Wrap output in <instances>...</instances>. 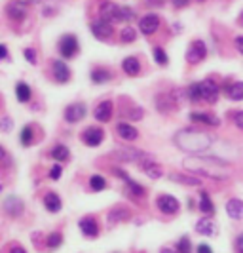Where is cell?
I'll return each mask as SVG.
<instances>
[{
	"label": "cell",
	"mask_w": 243,
	"mask_h": 253,
	"mask_svg": "<svg viewBox=\"0 0 243 253\" xmlns=\"http://www.w3.org/2000/svg\"><path fill=\"white\" fill-rule=\"evenodd\" d=\"M53 76H55V80L57 82H69V78H70V71H69V67L65 61H59V59H55L53 61Z\"/></svg>",
	"instance_id": "d6986e66"
},
{
	"label": "cell",
	"mask_w": 243,
	"mask_h": 253,
	"mask_svg": "<svg viewBox=\"0 0 243 253\" xmlns=\"http://www.w3.org/2000/svg\"><path fill=\"white\" fill-rule=\"evenodd\" d=\"M122 69H124V73L129 76H137L141 73V63H139V59L137 57H126L124 59V63H122Z\"/></svg>",
	"instance_id": "484cf974"
},
{
	"label": "cell",
	"mask_w": 243,
	"mask_h": 253,
	"mask_svg": "<svg viewBox=\"0 0 243 253\" xmlns=\"http://www.w3.org/2000/svg\"><path fill=\"white\" fill-rule=\"evenodd\" d=\"M236 48H238V51H240V53H243V37L236 38Z\"/></svg>",
	"instance_id": "f907efd6"
},
{
	"label": "cell",
	"mask_w": 243,
	"mask_h": 253,
	"mask_svg": "<svg viewBox=\"0 0 243 253\" xmlns=\"http://www.w3.org/2000/svg\"><path fill=\"white\" fill-rule=\"evenodd\" d=\"M46 244H48V250H57L63 244V234L61 232H51L50 236H48V240H46Z\"/></svg>",
	"instance_id": "836d02e7"
},
{
	"label": "cell",
	"mask_w": 243,
	"mask_h": 253,
	"mask_svg": "<svg viewBox=\"0 0 243 253\" xmlns=\"http://www.w3.org/2000/svg\"><path fill=\"white\" fill-rule=\"evenodd\" d=\"M80 50V46H78V38L74 35H65L61 37L59 40V51H61V55L67 57V59H70V57H74Z\"/></svg>",
	"instance_id": "52a82bcc"
},
{
	"label": "cell",
	"mask_w": 243,
	"mask_h": 253,
	"mask_svg": "<svg viewBox=\"0 0 243 253\" xmlns=\"http://www.w3.org/2000/svg\"><path fill=\"white\" fill-rule=\"evenodd\" d=\"M182 166L188 173H194L198 177L215 179V181H224L230 177V166L211 156H188L184 158Z\"/></svg>",
	"instance_id": "6da1fadb"
},
{
	"label": "cell",
	"mask_w": 243,
	"mask_h": 253,
	"mask_svg": "<svg viewBox=\"0 0 243 253\" xmlns=\"http://www.w3.org/2000/svg\"><path fill=\"white\" fill-rule=\"evenodd\" d=\"M4 210H6L10 215L17 217L19 213H23V202H21L17 196H10V198L4 202Z\"/></svg>",
	"instance_id": "d4e9b609"
},
{
	"label": "cell",
	"mask_w": 243,
	"mask_h": 253,
	"mask_svg": "<svg viewBox=\"0 0 243 253\" xmlns=\"http://www.w3.org/2000/svg\"><path fill=\"white\" fill-rule=\"evenodd\" d=\"M114 173L120 179H124V181H126V187H128V189L133 192V196H137V198H139V196H142V194H144V189H142V187L139 185V183H137V181H133V179L129 177L126 171H122V169H116Z\"/></svg>",
	"instance_id": "ac0fdd59"
},
{
	"label": "cell",
	"mask_w": 243,
	"mask_h": 253,
	"mask_svg": "<svg viewBox=\"0 0 243 253\" xmlns=\"http://www.w3.org/2000/svg\"><path fill=\"white\" fill-rule=\"evenodd\" d=\"M226 95L234 101H243V82H234L226 88Z\"/></svg>",
	"instance_id": "83f0119b"
},
{
	"label": "cell",
	"mask_w": 243,
	"mask_h": 253,
	"mask_svg": "<svg viewBox=\"0 0 243 253\" xmlns=\"http://www.w3.org/2000/svg\"><path fill=\"white\" fill-rule=\"evenodd\" d=\"M51 158L53 160H57V162H65V160H69V156H70V152L69 149L65 147V145H55L53 149H51Z\"/></svg>",
	"instance_id": "4dcf8cb0"
},
{
	"label": "cell",
	"mask_w": 243,
	"mask_h": 253,
	"mask_svg": "<svg viewBox=\"0 0 243 253\" xmlns=\"http://www.w3.org/2000/svg\"><path fill=\"white\" fill-rule=\"evenodd\" d=\"M135 17V12L131 10V8H128V6H122V19L124 21H129V19H133Z\"/></svg>",
	"instance_id": "7bdbcfd3"
},
{
	"label": "cell",
	"mask_w": 243,
	"mask_h": 253,
	"mask_svg": "<svg viewBox=\"0 0 243 253\" xmlns=\"http://www.w3.org/2000/svg\"><path fill=\"white\" fill-rule=\"evenodd\" d=\"M10 253H27L23 248H19V246H15V248H12V252Z\"/></svg>",
	"instance_id": "db71d44e"
},
{
	"label": "cell",
	"mask_w": 243,
	"mask_h": 253,
	"mask_svg": "<svg viewBox=\"0 0 243 253\" xmlns=\"http://www.w3.org/2000/svg\"><path fill=\"white\" fill-rule=\"evenodd\" d=\"M0 190H2V187H0Z\"/></svg>",
	"instance_id": "680465c9"
},
{
	"label": "cell",
	"mask_w": 243,
	"mask_h": 253,
	"mask_svg": "<svg viewBox=\"0 0 243 253\" xmlns=\"http://www.w3.org/2000/svg\"><path fill=\"white\" fill-rule=\"evenodd\" d=\"M12 127H13V122L10 118H2V120H0V129H2V131H10Z\"/></svg>",
	"instance_id": "ee69618b"
},
{
	"label": "cell",
	"mask_w": 243,
	"mask_h": 253,
	"mask_svg": "<svg viewBox=\"0 0 243 253\" xmlns=\"http://www.w3.org/2000/svg\"><path fill=\"white\" fill-rule=\"evenodd\" d=\"M23 53H25V57L29 59V63H31V65L36 63V53H35V50H33V48H27Z\"/></svg>",
	"instance_id": "f6af8a7d"
},
{
	"label": "cell",
	"mask_w": 243,
	"mask_h": 253,
	"mask_svg": "<svg viewBox=\"0 0 243 253\" xmlns=\"http://www.w3.org/2000/svg\"><path fill=\"white\" fill-rule=\"evenodd\" d=\"M137 38V33H135V29H131V27H126V29H122V33H120V40L122 42H133Z\"/></svg>",
	"instance_id": "8d00e7d4"
},
{
	"label": "cell",
	"mask_w": 243,
	"mask_h": 253,
	"mask_svg": "<svg viewBox=\"0 0 243 253\" xmlns=\"http://www.w3.org/2000/svg\"><path fill=\"white\" fill-rule=\"evenodd\" d=\"M158 208H160V211H164L167 215H173V213H177L180 210V204L179 200L175 198V196H171V194H162V196H158Z\"/></svg>",
	"instance_id": "9c48e42d"
},
{
	"label": "cell",
	"mask_w": 243,
	"mask_h": 253,
	"mask_svg": "<svg viewBox=\"0 0 243 253\" xmlns=\"http://www.w3.org/2000/svg\"><path fill=\"white\" fill-rule=\"evenodd\" d=\"M6 158V151H4V147L0 145V160H4Z\"/></svg>",
	"instance_id": "11a10c76"
},
{
	"label": "cell",
	"mask_w": 243,
	"mask_h": 253,
	"mask_svg": "<svg viewBox=\"0 0 243 253\" xmlns=\"http://www.w3.org/2000/svg\"><path fill=\"white\" fill-rule=\"evenodd\" d=\"M205 55H207V46H205L202 40H194L192 44H190V48L186 51V59H188V63H200V61H204Z\"/></svg>",
	"instance_id": "ba28073f"
},
{
	"label": "cell",
	"mask_w": 243,
	"mask_h": 253,
	"mask_svg": "<svg viewBox=\"0 0 243 253\" xmlns=\"http://www.w3.org/2000/svg\"><path fill=\"white\" fill-rule=\"evenodd\" d=\"M236 252L238 253H243V232L236 238Z\"/></svg>",
	"instance_id": "7dc6e473"
},
{
	"label": "cell",
	"mask_w": 243,
	"mask_h": 253,
	"mask_svg": "<svg viewBox=\"0 0 243 253\" xmlns=\"http://www.w3.org/2000/svg\"><path fill=\"white\" fill-rule=\"evenodd\" d=\"M158 27H160V17L154 15V13L144 15V17H141V21H139V31H141L142 35H146V37L154 35L158 31Z\"/></svg>",
	"instance_id": "8fae6325"
},
{
	"label": "cell",
	"mask_w": 243,
	"mask_h": 253,
	"mask_svg": "<svg viewBox=\"0 0 243 253\" xmlns=\"http://www.w3.org/2000/svg\"><path fill=\"white\" fill-rule=\"evenodd\" d=\"M50 177L51 179H59V177H61V166L55 164L53 168H51V169H50Z\"/></svg>",
	"instance_id": "bcb514c9"
},
{
	"label": "cell",
	"mask_w": 243,
	"mask_h": 253,
	"mask_svg": "<svg viewBox=\"0 0 243 253\" xmlns=\"http://www.w3.org/2000/svg\"><path fill=\"white\" fill-rule=\"evenodd\" d=\"M90 29L91 33H93V37L99 38V40H108V38L112 37V23L103 19V17H97L95 21H91Z\"/></svg>",
	"instance_id": "8992f818"
},
{
	"label": "cell",
	"mask_w": 243,
	"mask_h": 253,
	"mask_svg": "<svg viewBox=\"0 0 243 253\" xmlns=\"http://www.w3.org/2000/svg\"><path fill=\"white\" fill-rule=\"evenodd\" d=\"M175 143L184 152H205L213 145V135L202 129H180L175 133Z\"/></svg>",
	"instance_id": "7a4b0ae2"
},
{
	"label": "cell",
	"mask_w": 243,
	"mask_h": 253,
	"mask_svg": "<svg viewBox=\"0 0 243 253\" xmlns=\"http://www.w3.org/2000/svg\"><path fill=\"white\" fill-rule=\"evenodd\" d=\"M112 156L116 160H122V162H137V164L146 160V158H150L146 152L137 151V149H118V151L112 152Z\"/></svg>",
	"instance_id": "5b68a950"
},
{
	"label": "cell",
	"mask_w": 243,
	"mask_h": 253,
	"mask_svg": "<svg viewBox=\"0 0 243 253\" xmlns=\"http://www.w3.org/2000/svg\"><path fill=\"white\" fill-rule=\"evenodd\" d=\"M160 253H177V250H171V248H164Z\"/></svg>",
	"instance_id": "9f6ffc18"
},
{
	"label": "cell",
	"mask_w": 243,
	"mask_h": 253,
	"mask_svg": "<svg viewBox=\"0 0 243 253\" xmlns=\"http://www.w3.org/2000/svg\"><path fill=\"white\" fill-rule=\"evenodd\" d=\"M17 2H21V4H25V6H31V4H36L38 0H17Z\"/></svg>",
	"instance_id": "f5cc1de1"
},
{
	"label": "cell",
	"mask_w": 243,
	"mask_h": 253,
	"mask_svg": "<svg viewBox=\"0 0 243 253\" xmlns=\"http://www.w3.org/2000/svg\"><path fill=\"white\" fill-rule=\"evenodd\" d=\"M122 118H129V120H141L142 118V111L139 107H126L122 109Z\"/></svg>",
	"instance_id": "d6a6232c"
},
{
	"label": "cell",
	"mask_w": 243,
	"mask_h": 253,
	"mask_svg": "<svg viewBox=\"0 0 243 253\" xmlns=\"http://www.w3.org/2000/svg\"><path fill=\"white\" fill-rule=\"evenodd\" d=\"M232 120H234V124H236V126H238L243 131V111L232 113Z\"/></svg>",
	"instance_id": "b9f144b4"
},
{
	"label": "cell",
	"mask_w": 243,
	"mask_h": 253,
	"mask_svg": "<svg viewBox=\"0 0 243 253\" xmlns=\"http://www.w3.org/2000/svg\"><path fill=\"white\" fill-rule=\"evenodd\" d=\"M33 137H35V133H33V127L31 126H25L23 129H21V137H19V141H21V145H31L33 143Z\"/></svg>",
	"instance_id": "d590c367"
},
{
	"label": "cell",
	"mask_w": 243,
	"mask_h": 253,
	"mask_svg": "<svg viewBox=\"0 0 243 253\" xmlns=\"http://www.w3.org/2000/svg\"><path fill=\"white\" fill-rule=\"evenodd\" d=\"M200 2H202V0H200Z\"/></svg>",
	"instance_id": "91938a15"
},
{
	"label": "cell",
	"mask_w": 243,
	"mask_h": 253,
	"mask_svg": "<svg viewBox=\"0 0 243 253\" xmlns=\"http://www.w3.org/2000/svg\"><path fill=\"white\" fill-rule=\"evenodd\" d=\"M226 213L230 219H236V221H240L243 219V202L242 200H238V198H232L226 202Z\"/></svg>",
	"instance_id": "44dd1931"
},
{
	"label": "cell",
	"mask_w": 243,
	"mask_h": 253,
	"mask_svg": "<svg viewBox=\"0 0 243 253\" xmlns=\"http://www.w3.org/2000/svg\"><path fill=\"white\" fill-rule=\"evenodd\" d=\"M200 211L205 213V217H211L213 213H215L213 200H211V196H209L207 192H202V196H200Z\"/></svg>",
	"instance_id": "4316f807"
},
{
	"label": "cell",
	"mask_w": 243,
	"mask_h": 253,
	"mask_svg": "<svg viewBox=\"0 0 243 253\" xmlns=\"http://www.w3.org/2000/svg\"><path fill=\"white\" fill-rule=\"evenodd\" d=\"M169 179H171V181H177V183H180V185H192V187H196V185L202 183L200 177H188V175H184V173H171Z\"/></svg>",
	"instance_id": "1f68e13d"
},
{
	"label": "cell",
	"mask_w": 243,
	"mask_h": 253,
	"mask_svg": "<svg viewBox=\"0 0 243 253\" xmlns=\"http://www.w3.org/2000/svg\"><path fill=\"white\" fill-rule=\"evenodd\" d=\"M171 2H173V6H175V8H184L190 0H171Z\"/></svg>",
	"instance_id": "681fc988"
},
{
	"label": "cell",
	"mask_w": 243,
	"mask_h": 253,
	"mask_svg": "<svg viewBox=\"0 0 243 253\" xmlns=\"http://www.w3.org/2000/svg\"><path fill=\"white\" fill-rule=\"evenodd\" d=\"M99 17L110 21V23L124 21V19H122V6H116L114 2L104 0V2H101V6H99Z\"/></svg>",
	"instance_id": "277c9868"
},
{
	"label": "cell",
	"mask_w": 243,
	"mask_h": 253,
	"mask_svg": "<svg viewBox=\"0 0 243 253\" xmlns=\"http://www.w3.org/2000/svg\"><path fill=\"white\" fill-rule=\"evenodd\" d=\"M78 225H80L82 234H84V236H88V238H95V236L99 234V225H97L95 217H82Z\"/></svg>",
	"instance_id": "4fadbf2b"
},
{
	"label": "cell",
	"mask_w": 243,
	"mask_h": 253,
	"mask_svg": "<svg viewBox=\"0 0 243 253\" xmlns=\"http://www.w3.org/2000/svg\"><path fill=\"white\" fill-rule=\"evenodd\" d=\"M6 57H8V48L0 44V59H6Z\"/></svg>",
	"instance_id": "816d5d0a"
},
{
	"label": "cell",
	"mask_w": 243,
	"mask_h": 253,
	"mask_svg": "<svg viewBox=\"0 0 243 253\" xmlns=\"http://www.w3.org/2000/svg\"><path fill=\"white\" fill-rule=\"evenodd\" d=\"M186 97L194 103L202 101V99H200V86H198V82H196V84H190V86L186 88Z\"/></svg>",
	"instance_id": "74e56055"
},
{
	"label": "cell",
	"mask_w": 243,
	"mask_h": 253,
	"mask_svg": "<svg viewBox=\"0 0 243 253\" xmlns=\"http://www.w3.org/2000/svg\"><path fill=\"white\" fill-rule=\"evenodd\" d=\"M139 166H141V169L148 175L150 179H158L162 177V168L154 162L152 158H146V160H142V162H139Z\"/></svg>",
	"instance_id": "7402d4cb"
},
{
	"label": "cell",
	"mask_w": 243,
	"mask_h": 253,
	"mask_svg": "<svg viewBox=\"0 0 243 253\" xmlns=\"http://www.w3.org/2000/svg\"><path fill=\"white\" fill-rule=\"evenodd\" d=\"M177 253H192V246H190V238L182 236L177 244Z\"/></svg>",
	"instance_id": "ab89813d"
},
{
	"label": "cell",
	"mask_w": 243,
	"mask_h": 253,
	"mask_svg": "<svg viewBox=\"0 0 243 253\" xmlns=\"http://www.w3.org/2000/svg\"><path fill=\"white\" fill-rule=\"evenodd\" d=\"M103 139H104V131H103L101 127L91 126L82 133V141H84L88 147H99L103 143Z\"/></svg>",
	"instance_id": "30bf717a"
},
{
	"label": "cell",
	"mask_w": 243,
	"mask_h": 253,
	"mask_svg": "<svg viewBox=\"0 0 243 253\" xmlns=\"http://www.w3.org/2000/svg\"><path fill=\"white\" fill-rule=\"evenodd\" d=\"M90 187L93 190H104L106 189V179L103 177V175H93L90 179Z\"/></svg>",
	"instance_id": "e575fe53"
},
{
	"label": "cell",
	"mask_w": 243,
	"mask_h": 253,
	"mask_svg": "<svg viewBox=\"0 0 243 253\" xmlns=\"http://www.w3.org/2000/svg\"><path fill=\"white\" fill-rule=\"evenodd\" d=\"M112 78V73L108 71V69H95L93 73H91V82H95V84H104V82H108Z\"/></svg>",
	"instance_id": "f1b7e54d"
},
{
	"label": "cell",
	"mask_w": 243,
	"mask_h": 253,
	"mask_svg": "<svg viewBox=\"0 0 243 253\" xmlns=\"http://www.w3.org/2000/svg\"><path fill=\"white\" fill-rule=\"evenodd\" d=\"M112 101H103L97 105V109H95V120L97 122H108L110 118H112Z\"/></svg>",
	"instance_id": "e0dca14e"
},
{
	"label": "cell",
	"mask_w": 243,
	"mask_h": 253,
	"mask_svg": "<svg viewBox=\"0 0 243 253\" xmlns=\"http://www.w3.org/2000/svg\"><path fill=\"white\" fill-rule=\"evenodd\" d=\"M242 23H243V12H242Z\"/></svg>",
	"instance_id": "6f0895ef"
},
{
	"label": "cell",
	"mask_w": 243,
	"mask_h": 253,
	"mask_svg": "<svg viewBox=\"0 0 243 253\" xmlns=\"http://www.w3.org/2000/svg\"><path fill=\"white\" fill-rule=\"evenodd\" d=\"M190 120H192V122H198V124H204V126H209V127L220 126V120H218L215 114H209V113H192L190 114Z\"/></svg>",
	"instance_id": "5bb4252c"
},
{
	"label": "cell",
	"mask_w": 243,
	"mask_h": 253,
	"mask_svg": "<svg viewBox=\"0 0 243 253\" xmlns=\"http://www.w3.org/2000/svg\"><path fill=\"white\" fill-rule=\"evenodd\" d=\"M6 13H8V17H12V19H15V21L25 19L27 6L25 4H21V2H17V0H12V2L6 6Z\"/></svg>",
	"instance_id": "9a60e30c"
},
{
	"label": "cell",
	"mask_w": 243,
	"mask_h": 253,
	"mask_svg": "<svg viewBox=\"0 0 243 253\" xmlns=\"http://www.w3.org/2000/svg\"><path fill=\"white\" fill-rule=\"evenodd\" d=\"M196 232L202 234V236H213L217 232V225L213 223L211 217H204V219H200L196 223Z\"/></svg>",
	"instance_id": "2e32d148"
},
{
	"label": "cell",
	"mask_w": 243,
	"mask_h": 253,
	"mask_svg": "<svg viewBox=\"0 0 243 253\" xmlns=\"http://www.w3.org/2000/svg\"><path fill=\"white\" fill-rule=\"evenodd\" d=\"M44 206H46V210L51 211V213H57L59 210H61V198L55 194V192H46L44 194Z\"/></svg>",
	"instance_id": "cb8c5ba5"
},
{
	"label": "cell",
	"mask_w": 243,
	"mask_h": 253,
	"mask_svg": "<svg viewBox=\"0 0 243 253\" xmlns=\"http://www.w3.org/2000/svg\"><path fill=\"white\" fill-rule=\"evenodd\" d=\"M198 86H200V99H202V101L211 103V105L217 103L220 88H218V84L213 78H207L204 82H198Z\"/></svg>",
	"instance_id": "3957f363"
},
{
	"label": "cell",
	"mask_w": 243,
	"mask_h": 253,
	"mask_svg": "<svg viewBox=\"0 0 243 253\" xmlns=\"http://www.w3.org/2000/svg\"><path fill=\"white\" fill-rule=\"evenodd\" d=\"M154 59H156V63L164 65V67L169 63V57H167V53L162 48H154Z\"/></svg>",
	"instance_id": "60d3db41"
},
{
	"label": "cell",
	"mask_w": 243,
	"mask_h": 253,
	"mask_svg": "<svg viewBox=\"0 0 243 253\" xmlns=\"http://www.w3.org/2000/svg\"><path fill=\"white\" fill-rule=\"evenodd\" d=\"M86 116V105H82V103H74V105H69L67 109H65V120L67 122H80L82 118Z\"/></svg>",
	"instance_id": "7c38bea8"
},
{
	"label": "cell",
	"mask_w": 243,
	"mask_h": 253,
	"mask_svg": "<svg viewBox=\"0 0 243 253\" xmlns=\"http://www.w3.org/2000/svg\"><path fill=\"white\" fill-rule=\"evenodd\" d=\"M175 105H177V103H175V99H173L171 95L162 93V95L156 97V109H158L160 113H169V111H173Z\"/></svg>",
	"instance_id": "603a6c76"
},
{
	"label": "cell",
	"mask_w": 243,
	"mask_h": 253,
	"mask_svg": "<svg viewBox=\"0 0 243 253\" xmlns=\"http://www.w3.org/2000/svg\"><path fill=\"white\" fill-rule=\"evenodd\" d=\"M15 95H17V101L27 103L31 99V86L25 84V82H17V86H15Z\"/></svg>",
	"instance_id": "f546056e"
},
{
	"label": "cell",
	"mask_w": 243,
	"mask_h": 253,
	"mask_svg": "<svg viewBox=\"0 0 243 253\" xmlns=\"http://www.w3.org/2000/svg\"><path fill=\"white\" fill-rule=\"evenodd\" d=\"M122 219H128V211H126L124 208L112 210V213H110V217H108L110 223H118V221H122Z\"/></svg>",
	"instance_id": "f35d334b"
},
{
	"label": "cell",
	"mask_w": 243,
	"mask_h": 253,
	"mask_svg": "<svg viewBox=\"0 0 243 253\" xmlns=\"http://www.w3.org/2000/svg\"><path fill=\"white\" fill-rule=\"evenodd\" d=\"M116 131H118V135H120L122 139H126V141H135L139 137V131L131 126V124H128V122H120V124L116 126Z\"/></svg>",
	"instance_id": "ffe728a7"
},
{
	"label": "cell",
	"mask_w": 243,
	"mask_h": 253,
	"mask_svg": "<svg viewBox=\"0 0 243 253\" xmlns=\"http://www.w3.org/2000/svg\"><path fill=\"white\" fill-rule=\"evenodd\" d=\"M198 253H213V250H211L207 244H200V246H198Z\"/></svg>",
	"instance_id": "c3c4849f"
}]
</instances>
